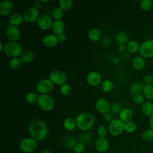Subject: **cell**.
<instances>
[{"mask_svg": "<svg viewBox=\"0 0 153 153\" xmlns=\"http://www.w3.org/2000/svg\"><path fill=\"white\" fill-rule=\"evenodd\" d=\"M84 149L85 145L81 142H76L73 148V149L75 153H82L84 151Z\"/></svg>", "mask_w": 153, "mask_h": 153, "instance_id": "cell-43", "label": "cell"}, {"mask_svg": "<svg viewBox=\"0 0 153 153\" xmlns=\"http://www.w3.org/2000/svg\"><path fill=\"white\" fill-rule=\"evenodd\" d=\"M53 84L49 79H43L36 83V88L38 92L41 94H46L53 90Z\"/></svg>", "mask_w": 153, "mask_h": 153, "instance_id": "cell-9", "label": "cell"}, {"mask_svg": "<svg viewBox=\"0 0 153 153\" xmlns=\"http://www.w3.org/2000/svg\"><path fill=\"white\" fill-rule=\"evenodd\" d=\"M0 51H2L4 50V45H3L2 43V42H0Z\"/></svg>", "mask_w": 153, "mask_h": 153, "instance_id": "cell-52", "label": "cell"}, {"mask_svg": "<svg viewBox=\"0 0 153 153\" xmlns=\"http://www.w3.org/2000/svg\"><path fill=\"white\" fill-rule=\"evenodd\" d=\"M6 35L8 39L12 42H17L20 39V32L17 26L10 25L6 30Z\"/></svg>", "mask_w": 153, "mask_h": 153, "instance_id": "cell-12", "label": "cell"}, {"mask_svg": "<svg viewBox=\"0 0 153 153\" xmlns=\"http://www.w3.org/2000/svg\"><path fill=\"white\" fill-rule=\"evenodd\" d=\"M141 137L145 142H153V130L150 128L144 130L141 134Z\"/></svg>", "mask_w": 153, "mask_h": 153, "instance_id": "cell-32", "label": "cell"}, {"mask_svg": "<svg viewBox=\"0 0 153 153\" xmlns=\"http://www.w3.org/2000/svg\"><path fill=\"white\" fill-rule=\"evenodd\" d=\"M60 92L63 96H68L71 92V87L69 84L65 83L60 86Z\"/></svg>", "mask_w": 153, "mask_h": 153, "instance_id": "cell-39", "label": "cell"}, {"mask_svg": "<svg viewBox=\"0 0 153 153\" xmlns=\"http://www.w3.org/2000/svg\"><path fill=\"white\" fill-rule=\"evenodd\" d=\"M13 10V4L11 1L4 0L0 2V14L3 16H8Z\"/></svg>", "mask_w": 153, "mask_h": 153, "instance_id": "cell-16", "label": "cell"}, {"mask_svg": "<svg viewBox=\"0 0 153 153\" xmlns=\"http://www.w3.org/2000/svg\"><path fill=\"white\" fill-rule=\"evenodd\" d=\"M116 41L119 45H124L128 43V36L127 34L123 31L119 32L116 35Z\"/></svg>", "mask_w": 153, "mask_h": 153, "instance_id": "cell-26", "label": "cell"}, {"mask_svg": "<svg viewBox=\"0 0 153 153\" xmlns=\"http://www.w3.org/2000/svg\"><path fill=\"white\" fill-rule=\"evenodd\" d=\"M97 134L99 137H105L107 134V129L104 126H99L97 128Z\"/></svg>", "mask_w": 153, "mask_h": 153, "instance_id": "cell-42", "label": "cell"}, {"mask_svg": "<svg viewBox=\"0 0 153 153\" xmlns=\"http://www.w3.org/2000/svg\"><path fill=\"white\" fill-rule=\"evenodd\" d=\"M59 42H64L66 39V35L65 33H62L57 35Z\"/></svg>", "mask_w": 153, "mask_h": 153, "instance_id": "cell-48", "label": "cell"}, {"mask_svg": "<svg viewBox=\"0 0 153 153\" xmlns=\"http://www.w3.org/2000/svg\"><path fill=\"white\" fill-rule=\"evenodd\" d=\"M43 44L47 47H52L59 43L57 35L54 34H48L45 36L42 39Z\"/></svg>", "mask_w": 153, "mask_h": 153, "instance_id": "cell-17", "label": "cell"}, {"mask_svg": "<svg viewBox=\"0 0 153 153\" xmlns=\"http://www.w3.org/2000/svg\"><path fill=\"white\" fill-rule=\"evenodd\" d=\"M93 139V134L91 132L85 131V133L81 134L79 137V142L83 143L84 145L90 143Z\"/></svg>", "mask_w": 153, "mask_h": 153, "instance_id": "cell-31", "label": "cell"}, {"mask_svg": "<svg viewBox=\"0 0 153 153\" xmlns=\"http://www.w3.org/2000/svg\"><path fill=\"white\" fill-rule=\"evenodd\" d=\"M133 102L137 105H140L145 102V97L142 94H136L133 96Z\"/></svg>", "mask_w": 153, "mask_h": 153, "instance_id": "cell-44", "label": "cell"}, {"mask_svg": "<svg viewBox=\"0 0 153 153\" xmlns=\"http://www.w3.org/2000/svg\"><path fill=\"white\" fill-rule=\"evenodd\" d=\"M49 79L54 84L62 85L66 83V74L59 70H54L49 74Z\"/></svg>", "mask_w": 153, "mask_h": 153, "instance_id": "cell-8", "label": "cell"}, {"mask_svg": "<svg viewBox=\"0 0 153 153\" xmlns=\"http://www.w3.org/2000/svg\"><path fill=\"white\" fill-rule=\"evenodd\" d=\"M95 108L96 110L103 114L109 112L111 109L109 102L105 99H99L95 103Z\"/></svg>", "mask_w": 153, "mask_h": 153, "instance_id": "cell-13", "label": "cell"}, {"mask_svg": "<svg viewBox=\"0 0 153 153\" xmlns=\"http://www.w3.org/2000/svg\"><path fill=\"white\" fill-rule=\"evenodd\" d=\"M94 147L99 152H105L109 149V142L105 137H98L94 142Z\"/></svg>", "mask_w": 153, "mask_h": 153, "instance_id": "cell-14", "label": "cell"}, {"mask_svg": "<svg viewBox=\"0 0 153 153\" xmlns=\"http://www.w3.org/2000/svg\"><path fill=\"white\" fill-rule=\"evenodd\" d=\"M139 45L136 41L131 40L128 42L126 45V48L129 53H134L139 50Z\"/></svg>", "mask_w": 153, "mask_h": 153, "instance_id": "cell-30", "label": "cell"}, {"mask_svg": "<svg viewBox=\"0 0 153 153\" xmlns=\"http://www.w3.org/2000/svg\"><path fill=\"white\" fill-rule=\"evenodd\" d=\"M76 142L75 139L71 136H67L65 137L62 141L63 145L66 148H73L76 144Z\"/></svg>", "mask_w": 153, "mask_h": 153, "instance_id": "cell-28", "label": "cell"}, {"mask_svg": "<svg viewBox=\"0 0 153 153\" xmlns=\"http://www.w3.org/2000/svg\"><path fill=\"white\" fill-rule=\"evenodd\" d=\"M111 41L109 37H108V36L103 37V39H102V44L103 45L108 46V45H111Z\"/></svg>", "mask_w": 153, "mask_h": 153, "instance_id": "cell-47", "label": "cell"}, {"mask_svg": "<svg viewBox=\"0 0 153 153\" xmlns=\"http://www.w3.org/2000/svg\"><path fill=\"white\" fill-rule=\"evenodd\" d=\"M28 130L31 137L37 142L44 140L48 132V127L45 123L38 118H35L30 122Z\"/></svg>", "mask_w": 153, "mask_h": 153, "instance_id": "cell-1", "label": "cell"}, {"mask_svg": "<svg viewBox=\"0 0 153 153\" xmlns=\"http://www.w3.org/2000/svg\"><path fill=\"white\" fill-rule=\"evenodd\" d=\"M143 93L148 100L153 99V84H145L143 87Z\"/></svg>", "mask_w": 153, "mask_h": 153, "instance_id": "cell-29", "label": "cell"}, {"mask_svg": "<svg viewBox=\"0 0 153 153\" xmlns=\"http://www.w3.org/2000/svg\"><path fill=\"white\" fill-rule=\"evenodd\" d=\"M64 14V11L62 10L60 7H56L55 8L52 13H51V16L53 19L55 20H61L62 17Z\"/></svg>", "mask_w": 153, "mask_h": 153, "instance_id": "cell-35", "label": "cell"}, {"mask_svg": "<svg viewBox=\"0 0 153 153\" xmlns=\"http://www.w3.org/2000/svg\"><path fill=\"white\" fill-rule=\"evenodd\" d=\"M51 29L54 35H57L60 33H63L65 29V23L62 20H54Z\"/></svg>", "mask_w": 153, "mask_h": 153, "instance_id": "cell-18", "label": "cell"}, {"mask_svg": "<svg viewBox=\"0 0 153 153\" xmlns=\"http://www.w3.org/2000/svg\"><path fill=\"white\" fill-rule=\"evenodd\" d=\"M144 85L139 82H137L134 83L130 87V92L133 96L136 94H142L143 93Z\"/></svg>", "mask_w": 153, "mask_h": 153, "instance_id": "cell-27", "label": "cell"}, {"mask_svg": "<svg viewBox=\"0 0 153 153\" xmlns=\"http://www.w3.org/2000/svg\"><path fill=\"white\" fill-rule=\"evenodd\" d=\"M142 111L144 115L151 117L153 115V103L149 101L145 102L142 106Z\"/></svg>", "mask_w": 153, "mask_h": 153, "instance_id": "cell-20", "label": "cell"}, {"mask_svg": "<svg viewBox=\"0 0 153 153\" xmlns=\"http://www.w3.org/2000/svg\"><path fill=\"white\" fill-rule=\"evenodd\" d=\"M118 50L120 51H123L125 50V46L124 45H120L119 47H118Z\"/></svg>", "mask_w": 153, "mask_h": 153, "instance_id": "cell-51", "label": "cell"}, {"mask_svg": "<svg viewBox=\"0 0 153 153\" xmlns=\"http://www.w3.org/2000/svg\"><path fill=\"white\" fill-rule=\"evenodd\" d=\"M41 1L42 2H49L50 1H48V0H47V1H42V0H41Z\"/></svg>", "mask_w": 153, "mask_h": 153, "instance_id": "cell-54", "label": "cell"}, {"mask_svg": "<svg viewBox=\"0 0 153 153\" xmlns=\"http://www.w3.org/2000/svg\"><path fill=\"white\" fill-rule=\"evenodd\" d=\"M24 20L29 23L37 21L39 16L38 9L35 7H31L26 9L23 14Z\"/></svg>", "mask_w": 153, "mask_h": 153, "instance_id": "cell-11", "label": "cell"}, {"mask_svg": "<svg viewBox=\"0 0 153 153\" xmlns=\"http://www.w3.org/2000/svg\"><path fill=\"white\" fill-rule=\"evenodd\" d=\"M88 36L90 40L93 42L97 41L100 39L101 37V32L99 29L97 28L91 29L88 33Z\"/></svg>", "mask_w": 153, "mask_h": 153, "instance_id": "cell-25", "label": "cell"}, {"mask_svg": "<svg viewBox=\"0 0 153 153\" xmlns=\"http://www.w3.org/2000/svg\"><path fill=\"white\" fill-rule=\"evenodd\" d=\"M76 127L81 131H87L92 128L95 123L94 116L88 112L78 114L75 118Z\"/></svg>", "mask_w": 153, "mask_h": 153, "instance_id": "cell-2", "label": "cell"}, {"mask_svg": "<svg viewBox=\"0 0 153 153\" xmlns=\"http://www.w3.org/2000/svg\"><path fill=\"white\" fill-rule=\"evenodd\" d=\"M133 117L131 111L128 108H123L119 113L120 119L124 123L131 121Z\"/></svg>", "mask_w": 153, "mask_h": 153, "instance_id": "cell-19", "label": "cell"}, {"mask_svg": "<svg viewBox=\"0 0 153 153\" xmlns=\"http://www.w3.org/2000/svg\"><path fill=\"white\" fill-rule=\"evenodd\" d=\"M131 64L134 69L137 70H140L145 67V61L142 57L137 56L132 60Z\"/></svg>", "mask_w": 153, "mask_h": 153, "instance_id": "cell-24", "label": "cell"}, {"mask_svg": "<svg viewBox=\"0 0 153 153\" xmlns=\"http://www.w3.org/2000/svg\"><path fill=\"white\" fill-rule=\"evenodd\" d=\"M37 103L42 110L46 112L51 111L54 106L53 98L48 94L39 96Z\"/></svg>", "mask_w": 153, "mask_h": 153, "instance_id": "cell-4", "label": "cell"}, {"mask_svg": "<svg viewBox=\"0 0 153 153\" xmlns=\"http://www.w3.org/2000/svg\"><path fill=\"white\" fill-rule=\"evenodd\" d=\"M112 62H113L114 64L117 65V64H118V63H119L120 60H119V59H118V57H114V58L112 59Z\"/></svg>", "mask_w": 153, "mask_h": 153, "instance_id": "cell-50", "label": "cell"}, {"mask_svg": "<svg viewBox=\"0 0 153 153\" xmlns=\"http://www.w3.org/2000/svg\"><path fill=\"white\" fill-rule=\"evenodd\" d=\"M38 95L34 93V92H29L28 93L26 94L25 96V99L26 101L30 104L35 103V102H37L38 99Z\"/></svg>", "mask_w": 153, "mask_h": 153, "instance_id": "cell-37", "label": "cell"}, {"mask_svg": "<svg viewBox=\"0 0 153 153\" xmlns=\"http://www.w3.org/2000/svg\"><path fill=\"white\" fill-rule=\"evenodd\" d=\"M140 5L143 11H148L152 6V1L151 0H143L140 2Z\"/></svg>", "mask_w": 153, "mask_h": 153, "instance_id": "cell-40", "label": "cell"}, {"mask_svg": "<svg viewBox=\"0 0 153 153\" xmlns=\"http://www.w3.org/2000/svg\"><path fill=\"white\" fill-rule=\"evenodd\" d=\"M42 153H51V151H50L49 149H44V150L42 152Z\"/></svg>", "mask_w": 153, "mask_h": 153, "instance_id": "cell-53", "label": "cell"}, {"mask_svg": "<svg viewBox=\"0 0 153 153\" xmlns=\"http://www.w3.org/2000/svg\"><path fill=\"white\" fill-rule=\"evenodd\" d=\"M143 81L145 84H153V76L151 75H147L144 76Z\"/></svg>", "mask_w": 153, "mask_h": 153, "instance_id": "cell-45", "label": "cell"}, {"mask_svg": "<svg viewBox=\"0 0 153 153\" xmlns=\"http://www.w3.org/2000/svg\"><path fill=\"white\" fill-rule=\"evenodd\" d=\"M37 141L32 137L24 138L19 143L20 149L25 153H32L34 152L37 148Z\"/></svg>", "mask_w": 153, "mask_h": 153, "instance_id": "cell-6", "label": "cell"}, {"mask_svg": "<svg viewBox=\"0 0 153 153\" xmlns=\"http://www.w3.org/2000/svg\"><path fill=\"white\" fill-rule=\"evenodd\" d=\"M104 120L106 122H111L113 120V114L111 112H109L104 115Z\"/></svg>", "mask_w": 153, "mask_h": 153, "instance_id": "cell-46", "label": "cell"}, {"mask_svg": "<svg viewBox=\"0 0 153 153\" xmlns=\"http://www.w3.org/2000/svg\"><path fill=\"white\" fill-rule=\"evenodd\" d=\"M102 90L105 93H109L114 89V84L109 79H106L103 81L101 84Z\"/></svg>", "mask_w": 153, "mask_h": 153, "instance_id": "cell-34", "label": "cell"}, {"mask_svg": "<svg viewBox=\"0 0 153 153\" xmlns=\"http://www.w3.org/2000/svg\"><path fill=\"white\" fill-rule=\"evenodd\" d=\"M124 124L120 118L113 119L108 125L109 132L113 136H118L124 130Z\"/></svg>", "mask_w": 153, "mask_h": 153, "instance_id": "cell-5", "label": "cell"}, {"mask_svg": "<svg viewBox=\"0 0 153 153\" xmlns=\"http://www.w3.org/2000/svg\"><path fill=\"white\" fill-rule=\"evenodd\" d=\"M122 109H123L122 105L121 103H118V102H115L111 105L110 111L114 114H118V113L120 112V111L122 110Z\"/></svg>", "mask_w": 153, "mask_h": 153, "instance_id": "cell-41", "label": "cell"}, {"mask_svg": "<svg viewBox=\"0 0 153 153\" xmlns=\"http://www.w3.org/2000/svg\"><path fill=\"white\" fill-rule=\"evenodd\" d=\"M23 16L20 13H14L10 17L9 22L11 25L17 26L20 25L23 21Z\"/></svg>", "mask_w": 153, "mask_h": 153, "instance_id": "cell-21", "label": "cell"}, {"mask_svg": "<svg viewBox=\"0 0 153 153\" xmlns=\"http://www.w3.org/2000/svg\"><path fill=\"white\" fill-rule=\"evenodd\" d=\"M35 56L32 51L30 50H26L22 53L20 56V59L23 63H29L33 62Z\"/></svg>", "mask_w": 153, "mask_h": 153, "instance_id": "cell-22", "label": "cell"}, {"mask_svg": "<svg viewBox=\"0 0 153 153\" xmlns=\"http://www.w3.org/2000/svg\"><path fill=\"white\" fill-rule=\"evenodd\" d=\"M136 124L131 121L126 123L124 124V130L128 133H134L136 131Z\"/></svg>", "mask_w": 153, "mask_h": 153, "instance_id": "cell-38", "label": "cell"}, {"mask_svg": "<svg viewBox=\"0 0 153 153\" xmlns=\"http://www.w3.org/2000/svg\"><path fill=\"white\" fill-rule=\"evenodd\" d=\"M101 79V75L96 71H91L89 72L86 77L87 83L91 86L98 85L100 83Z\"/></svg>", "mask_w": 153, "mask_h": 153, "instance_id": "cell-15", "label": "cell"}, {"mask_svg": "<svg viewBox=\"0 0 153 153\" xmlns=\"http://www.w3.org/2000/svg\"><path fill=\"white\" fill-rule=\"evenodd\" d=\"M149 126L151 129L153 130V115H151L149 120Z\"/></svg>", "mask_w": 153, "mask_h": 153, "instance_id": "cell-49", "label": "cell"}, {"mask_svg": "<svg viewBox=\"0 0 153 153\" xmlns=\"http://www.w3.org/2000/svg\"><path fill=\"white\" fill-rule=\"evenodd\" d=\"M64 128L68 131H72L76 127V123L75 119L71 117H68L65 118L63 123Z\"/></svg>", "mask_w": 153, "mask_h": 153, "instance_id": "cell-23", "label": "cell"}, {"mask_svg": "<svg viewBox=\"0 0 153 153\" xmlns=\"http://www.w3.org/2000/svg\"><path fill=\"white\" fill-rule=\"evenodd\" d=\"M53 23V20L50 16L46 14H44L39 16L37 20V25L38 27L41 29L44 30H47L51 29Z\"/></svg>", "mask_w": 153, "mask_h": 153, "instance_id": "cell-10", "label": "cell"}, {"mask_svg": "<svg viewBox=\"0 0 153 153\" xmlns=\"http://www.w3.org/2000/svg\"><path fill=\"white\" fill-rule=\"evenodd\" d=\"M22 64V60L20 59V58H19V57L12 58L9 62L10 67L14 70L19 69L21 67Z\"/></svg>", "mask_w": 153, "mask_h": 153, "instance_id": "cell-33", "label": "cell"}, {"mask_svg": "<svg viewBox=\"0 0 153 153\" xmlns=\"http://www.w3.org/2000/svg\"><path fill=\"white\" fill-rule=\"evenodd\" d=\"M59 7L63 11H68L72 5V0H60L59 2Z\"/></svg>", "mask_w": 153, "mask_h": 153, "instance_id": "cell-36", "label": "cell"}, {"mask_svg": "<svg viewBox=\"0 0 153 153\" xmlns=\"http://www.w3.org/2000/svg\"><path fill=\"white\" fill-rule=\"evenodd\" d=\"M3 51L8 56L13 58L18 57L22 54V47L17 42H7L4 47Z\"/></svg>", "mask_w": 153, "mask_h": 153, "instance_id": "cell-3", "label": "cell"}, {"mask_svg": "<svg viewBox=\"0 0 153 153\" xmlns=\"http://www.w3.org/2000/svg\"><path fill=\"white\" fill-rule=\"evenodd\" d=\"M139 52L142 57L153 58V39L143 41L139 47Z\"/></svg>", "mask_w": 153, "mask_h": 153, "instance_id": "cell-7", "label": "cell"}]
</instances>
